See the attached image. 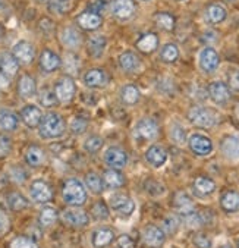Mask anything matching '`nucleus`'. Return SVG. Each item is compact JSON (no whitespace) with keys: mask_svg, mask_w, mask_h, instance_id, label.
Wrapping results in <instances>:
<instances>
[{"mask_svg":"<svg viewBox=\"0 0 239 248\" xmlns=\"http://www.w3.org/2000/svg\"><path fill=\"white\" fill-rule=\"evenodd\" d=\"M119 63H120L122 69L126 71V72H135V71H138L139 66H141L139 59H138L134 53H131V52L122 53L120 58H119Z\"/></svg>","mask_w":239,"mask_h":248,"instance_id":"nucleus-25","label":"nucleus"},{"mask_svg":"<svg viewBox=\"0 0 239 248\" xmlns=\"http://www.w3.org/2000/svg\"><path fill=\"white\" fill-rule=\"evenodd\" d=\"M78 24L85 30H94V28L100 27L102 18L99 14H95V12H85V14L78 16Z\"/></svg>","mask_w":239,"mask_h":248,"instance_id":"nucleus-24","label":"nucleus"},{"mask_svg":"<svg viewBox=\"0 0 239 248\" xmlns=\"http://www.w3.org/2000/svg\"><path fill=\"white\" fill-rule=\"evenodd\" d=\"M173 206H175L176 213L179 216H182V217H188V216L195 213L194 202L191 200V198L185 192H178L175 195V198H173Z\"/></svg>","mask_w":239,"mask_h":248,"instance_id":"nucleus-5","label":"nucleus"},{"mask_svg":"<svg viewBox=\"0 0 239 248\" xmlns=\"http://www.w3.org/2000/svg\"><path fill=\"white\" fill-rule=\"evenodd\" d=\"M62 43L66 46V47H69V48H76V47H79V44H81V35H79V32L76 31V30H74V28H66L63 32H62Z\"/></svg>","mask_w":239,"mask_h":248,"instance_id":"nucleus-30","label":"nucleus"},{"mask_svg":"<svg viewBox=\"0 0 239 248\" xmlns=\"http://www.w3.org/2000/svg\"><path fill=\"white\" fill-rule=\"evenodd\" d=\"M119 248H134V241L129 235H120L118 239Z\"/></svg>","mask_w":239,"mask_h":248,"instance_id":"nucleus-54","label":"nucleus"},{"mask_svg":"<svg viewBox=\"0 0 239 248\" xmlns=\"http://www.w3.org/2000/svg\"><path fill=\"white\" fill-rule=\"evenodd\" d=\"M8 229H9V219L2 210H0V233H5Z\"/></svg>","mask_w":239,"mask_h":248,"instance_id":"nucleus-57","label":"nucleus"},{"mask_svg":"<svg viewBox=\"0 0 239 248\" xmlns=\"http://www.w3.org/2000/svg\"><path fill=\"white\" fill-rule=\"evenodd\" d=\"M222 209L227 213H233L239 210V194L235 191H227L222 195L220 200Z\"/></svg>","mask_w":239,"mask_h":248,"instance_id":"nucleus-22","label":"nucleus"},{"mask_svg":"<svg viewBox=\"0 0 239 248\" xmlns=\"http://www.w3.org/2000/svg\"><path fill=\"white\" fill-rule=\"evenodd\" d=\"M31 198L35 203H47L52 200V189L44 181H35L30 188Z\"/></svg>","mask_w":239,"mask_h":248,"instance_id":"nucleus-10","label":"nucleus"},{"mask_svg":"<svg viewBox=\"0 0 239 248\" xmlns=\"http://www.w3.org/2000/svg\"><path fill=\"white\" fill-rule=\"evenodd\" d=\"M102 147H103V140L99 135H92V137L87 138L84 142V148L88 153H97Z\"/></svg>","mask_w":239,"mask_h":248,"instance_id":"nucleus-38","label":"nucleus"},{"mask_svg":"<svg viewBox=\"0 0 239 248\" xmlns=\"http://www.w3.org/2000/svg\"><path fill=\"white\" fill-rule=\"evenodd\" d=\"M200 66L204 72H214L219 66V55L216 53L214 48L206 47L200 53Z\"/></svg>","mask_w":239,"mask_h":248,"instance_id":"nucleus-12","label":"nucleus"},{"mask_svg":"<svg viewBox=\"0 0 239 248\" xmlns=\"http://www.w3.org/2000/svg\"><path fill=\"white\" fill-rule=\"evenodd\" d=\"M224 18H226V11H224L223 6H220V5H211V6L207 9V19H209L211 24H219V22H222Z\"/></svg>","mask_w":239,"mask_h":248,"instance_id":"nucleus-35","label":"nucleus"},{"mask_svg":"<svg viewBox=\"0 0 239 248\" xmlns=\"http://www.w3.org/2000/svg\"><path fill=\"white\" fill-rule=\"evenodd\" d=\"M193 188H194V192H195L198 197H206V195L211 194V192L216 189V184H214L210 178L200 176V178L195 179Z\"/></svg>","mask_w":239,"mask_h":248,"instance_id":"nucleus-23","label":"nucleus"},{"mask_svg":"<svg viewBox=\"0 0 239 248\" xmlns=\"http://www.w3.org/2000/svg\"><path fill=\"white\" fill-rule=\"evenodd\" d=\"M25 160L31 166H40L44 162V153L38 147H30L25 155Z\"/></svg>","mask_w":239,"mask_h":248,"instance_id":"nucleus-33","label":"nucleus"},{"mask_svg":"<svg viewBox=\"0 0 239 248\" xmlns=\"http://www.w3.org/2000/svg\"><path fill=\"white\" fill-rule=\"evenodd\" d=\"M62 219L65 223L71 226H84L88 223V216L85 212L79 209H68L62 213Z\"/></svg>","mask_w":239,"mask_h":248,"instance_id":"nucleus-15","label":"nucleus"},{"mask_svg":"<svg viewBox=\"0 0 239 248\" xmlns=\"http://www.w3.org/2000/svg\"><path fill=\"white\" fill-rule=\"evenodd\" d=\"M56 94L52 91V90H49V88H43L41 91H40V102H41V105L43 106H45V108H52V106H55V103H56Z\"/></svg>","mask_w":239,"mask_h":248,"instance_id":"nucleus-40","label":"nucleus"},{"mask_svg":"<svg viewBox=\"0 0 239 248\" xmlns=\"http://www.w3.org/2000/svg\"><path fill=\"white\" fill-rule=\"evenodd\" d=\"M188 118H189L191 124H194L195 126H201V128H211L217 122L216 113L213 110L201 108V106H195L191 109L188 113Z\"/></svg>","mask_w":239,"mask_h":248,"instance_id":"nucleus-3","label":"nucleus"},{"mask_svg":"<svg viewBox=\"0 0 239 248\" xmlns=\"http://www.w3.org/2000/svg\"><path fill=\"white\" fill-rule=\"evenodd\" d=\"M238 247H239V242H238Z\"/></svg>","mask_w":239,"mask_h":248,"instance_id":"nucleus-60","label":"nucleus"},{"mask_svg":"<svg viewBox=\"0 0 239 248\" xmlns=\"http://www.w3.org/2000/svg\"><path fill=\"white\" fill-rule=\"evenodd\" d=\"M91 215H92L94 219H97V220H105V219L109 217V210H107V207H106L103 203L99 202V203H95V204L92 206Z\"/></svg>","mask_w":239,"mask_h":248,"instance_id":"nucleus-45","label":"nucleus"},{"mask_svg":"<svg viewBox=\"0 0 239 248\" xmlns=\"http://www.w3.org/2000/svg\"><path fill=\"white\" fill-rule=\"evenodd\" d=\"M18 126V116L12 110H0V128L5 131H14Z\"/></svg>","mask_w":239,"mask_h":248,"instance_id":"nucleus-26","label":"nucleus"},{"mask_svg":"<svg viewBox=\"0 0 239 248\" xmlns=\"http://www.w3.org/2000/svg\"><path fill=\"white\" fill-rule=\"evenodd\" d=\"M87 129V121L85 119H82V118H75V119H72V122H71V131L74 132V134H82L84 131Z\"/></svg>","mask_w":239,"mask_h":248,"instance_id":"nucleus-51","label":"nucleus"},{"mask_svg":"<svg viewBox=\"0 0 239 248\" xmlns=\"http://www.w3.org/2000/svg\"><path fill=\"white\" fill-rule=\"evenodd\" d=\"M8 204H9V207H11L12 210H22V209L27 207L28 202L25 200V198H24L21 194L12 192V194L8 197Z\"/></svg>","mask_w":239,"mask_h":248,"instance_id":"nucleus-37","label":"nucleus"},{"mask_svg":"<svg viewBox=\"0 0 239 248\" xmlns=\"http://www.w3.org/2000/svg\"><path fill=\"white\" fill-rule=\"evenodd\" d=\"M84 81H85V84H87L88 87H102V85L106 84L107 78H106V75H105L103 71L92 69V71H90V72L85 74Z\"/></svg>","mask_w":239,"mask_h":248,"instance_id":"nucleus-28","label":"nucleus"},{"mask_svg":"<svg viewBox=\"0 0 239 248\" xmlns=\"http://www.w3.org/2000/svg\"><path fill=\"white\" fill-rule=\"evenodd\" d=\"M156 22H157L159 27H162L164 30H172L173 25H175V19L169 14H157L156 15Z\"/></svg>","mask_w":239,"mask_h":248,"instance_id":"nucleus-47","label":"nucleus"},{"mask_svg":"<svg viewBox=\"0 0 239 248\" xmlns=\"http://www.w3.org/2000/svg\"><path fill=\"white\" fill-rule=\"evenodd\" d=\"M136 134L144 140H154L159 134V128L154 121L151 119H142L136 125Z\"/></svg>","mask_w":239,"mask_h":248,"instance_id":"nucleus-17","label":"nucleus"},{"mask_svg":"<svg viewBox=\"0 0 239 248\" xmlns=\"http://www.w3.org/2000/svg\"><path fill=\"white\" fill-rule=\"evenodd\" d=\"M144 188H146V191H147L150 195H153V197H159V195L164 194V191H166V188H164L160 182H157V181H154V179L146 181Z\"/></svg>","mask_w":239,"mask_h":248,"instance_id":"nucleus-42","label":"nucleus"},{"mask_svg":"<svg viewBox=\"0 0 239 248\" xmlns=\"http://www.w3.org/2000/svg\"><path fill=\"white\" fill-rule=\"evenodd\" d=\"M110 207L122 217H128L134 213L135 204L131 198L125 194H118L110 198Z\"/></svg>","mask_w":239,"mask_h":248,"instance_id":"nucleus-4","label":"nucleus"},{"mask_svg":"<svg viewBox=\"0 0 239 248\" xmlns=\"http://www.w3.org/2000/svg\"><path fill=\"white\" fill-rule=\"evenodd\" d=\"M189 147L195 155L198 156H207L213 150V142L201 134H194L189 138Z\"/></svg>","mask_w":239,"mask_h":248,"instance_id":"nucleus-6","label":"nucleus"},{"mask_svg":"<svg viewBox=\"0 0 239 248\" xmlns=\"http://www.w3.org/2000/svg\"><path fill=\"white\" fill-rule=\"evenodd\" d=\"M65 65H66L68 72H71V74H75L78 71V61L75 58H72V56H68L65 59Z\"/></svg>","mask_w":239,"mask_h":248,"instance_id":"nucleus-56","label":"nucleus"},{"mask_svg":"<svg viewBox=\"0 0 239 248\" xmlns=\"http://www.w3.org/2000/svg\"><path fill=\"white\" fill-rule=\"evenodd\" d=\"M18 91H19V94H21L24 98H31V97L35 94V82H34V79H32L30 75H24V77L19 79Z\"/></svg>","mask_w":239,"mask_h":248,"instance_id":"nucleus-29","label":"nucleus"},{"mask_svg":"<svg viewBox=\"0 0 239 248\" xmlns=\"http://www.w3.org/2000/svg\"><path fill=\"white\" fill-rule=\"evenodd\" d=\"M63 200L71 206H81L87 200L84 185L78 179H68L63 185Z\"/></svg>","mask_w":239,"mask_h":248,"instance_id":"nucleus-2","label":"nucleus"},{"mask_svg":"<svg viewBox=\"0 0 239 248\" xmlns=\"http://www.w3.org/2000/svg\"><path fill=\"white\" fill-rule=\"evenodd\" d=\"M11 248H38V247L32 239L25 238V236H18L12 241Z\"/></svg>","mask_w":239,"mask_h":248,"instance_id":"nucleus-49","label":"nucleus"},{"mask_svg":"<svg viewBox=\"0 0 239 248\" xmlns=\"http://www.w3.org/2000/svg\"><path fill=\"white\" fill-rule=\"evenodd\" d=\"M12 148V141L6 135H0V157H5L9 155Z\"/></svg>","mask_w":239,"mask_h":248,"instance_id":"nucleus-50","label":"nucleus"},{"mask_svg":"<svg viewBox=\"0 0 239 248\" xmlns=\"http://www.w3.org/2000/svg\"><path fill=\"white\" fill-rule=\"evenodd\" d=\"M66 5L65 2H62V0H52L50 2V11L56 12V14H63L66 11Z\"/></svg>","mask_w":239,"mask_h":248,"instance_id":"nucleus-53","label":"nucleus"},{"mask_svg":"<svg viewBox=\"0 0 239 248\" xmlns=\"http://www.w3.org/2000/svg\"><path fill=\"white\" fill-rule=\"evenodd\" d=\"M229 85L233 91L239 93V71H235L229 77Z\"/></svg>","mask_w":239,"mask_h":248,"instance_id":"nucleus-55","label":"nucleus"},{"mask_svg":"<svg viewBox=\"0 0 239 248\" xmlns=\"http://www.w3.org/2000/svg\"><path fill=\"white\" fill-rule=\"evenodd\" d=\"M179 56V50H178V47L175 44H167L163 47V50H162V59L164 62H175Z\"/></svg>","mask_w":239,"mask_h":248,"instance_id":"nucleus-43","label":"nucleus"},{"mask_svg":"<svg viewBox=\"0 0 239 248\" xmlns=\"http://www.w3.org/2000/svg\"><path fill=\"white\" fill-rule=\"evenodd\" d=\"M40 2H41V0H40Z\"/></svg>","mask_w":239,"mask_h":248,"instance_id":"nucleus-62","label":"nucleus"},{"mask_svg":"<svg viewBox=\"0 0 239 248\" xmlns=\"http://www.w3.org/2000/svg\"><path fill=\"white\" fill-rule=\"evenodd\" d=\"M85 184L92 192H102V189H103V181L95 173H88L85 176Z\"/></svg>","mask_w":239,"mask_h":248,"instance_id":"nucleus-39","label":"nucleus"},{"mask_svg":"<svg viewBox=\"0 0 239 248\" xmlns=\"http://www.w3.org/2000/svg\"><path fill=\"white\" fill-rule=\"evenodd\" d=\"M103 182L109 186V188H120L125 184L123 176L119 172L115 170H106L103 175Z\"/></svg>","mask_w":239,"mask_h":248,"instance_id":"nucleus-34","label":"nucleus"},{"mask_svg":"<svg viewBox=\"0 0 239 248\" xmlns=\"http://www.w3.org/2000/svg\"><path fill=\"white\" fill-rule=\"evenodd\" d=\"M56 98L62 103H69L75 94V84L71 78H62L55 87Z\"/></svg>","mask_w":239,"mask_h":248,"instance_id":"nucleus-9","label":"nucleus"},{"mask_svg":"<svg viewBox=\"0 0 239 248\" xmlns=\"http://www.w3.org/2000/svg\"><path fill=\"white\" fill-rule=\"evenodd\" d=\"M40 65H41L43 71L53 72L60 66V58L52 50H44L40 58Z\"/></svg>","mask_w":239,"mask_h":248,"instance_id":"nucleus-20","label":"nucleus"},{"mask_svg":"<svg viewBox=\"0 0 239 248\" xmlns=\"http://www.w3.org/2000/svg\"><path fill=\"white\" fill-rule=\"evenodd\" d=\"M170 138H172L176 144H183V142L186 141L185 129H183L179 124H175V125L170 128Z\"/></svg>","mask_w":239,"mask_h":248,"instance_id":"nucleus-46","label":"nucleus"},{"mask_svg":"<svg viewBox=\"0 0 239 248\" xmlns=\"http://www.w3.org/2000/svg\"><path fill=\"white\" fill-rule=\"evenodd\" d=\"M3 185V179H2V176H0V186Z\"/></svg>","mask_w":239,"mask_h":248,"instance_id":"nucleus-58","label":"nucleus"},{"mask_svg":"<svg viewBox=\"0 0 239 248\" xmlns=\"http://www.w3.org/2000/svg\"><path fill=\"white\" fill-rule=\"evenodd\" d=\"M179 228V219L175 216H167L162 223V231L166 233H175Z\"/></svg>","mask_w":239,"mask_h":248,"instance_id":"nucleus-44","label":"nucleus"},{"mask_svg":"<svg viewBox=\"0 0 239 248\" xmlns=\"http://www.w3.org/2000/svg\"><path fill=\"white\" fill-rule=\"evenodd\" d=\"M193 242L197 248H211L213 247V242H211V238L207 236L206 233L203 232H198L195 233V236L193 238Z\"/></svg>","mask_w":239,"mask_h":248,"instance_id":"nucleus-48","label":"nucleus"},{"mask_svg":"<svg viewBox=\"0 0 239 248\" xmlns=\"http://www.w3.org/2000/svg\"><path fill=\"white\" fill-rule=\"evenodd\" d=\"M157 37L154 34H146L144 37H141L136 43V47L139 48L141 52H144V53H150L153 52L154 48L157 47Z\"/></svg>","mask_w":239,"mask_h":248,"instance_id":"nucleus-32","label":"nucleus"},{"mask_svg":"<svg viewBox=\"0 0 239 248\" xmlns=\"http://www.w3.org/2000/svg\"><path fill=\"white\" fill-rule=\"evenodd\" d=\"M209 94L211 97V100L217 105H224L229 102V98H230V93H229L227 87L219 81L211 82L209 85Z\"/></svg>","mask_w":239,"mask_h":248,"instance_id":"nucleus-13","label":"nucleus"},{"mask_svg":"<svg viewBox=\"0 0 239 248\" xmlns=\"http://www.w3.org/2000/svg\"><path fill=\"white\" fill-rule=\"evenodd\" d=\"M58 219V213L55 209L52 207H45L43 209L41 215H40V223L43 226H50L52 223H55V220Z\"/></svg>","mask_w":239,"mask_h":248,"instance_id":"nucleus-41","label":"nucleus"},{"mask_svg":"<svg viewBox=\"0 0 239 248\" xmlns=\"http://www.w3.org/2000/svg\"><path fill=\"white\" fill-rule=\"evenodd\" d=\"M65 131V122L58 113H47L40 122V134L43 138H58Z\"/></svg>","mask_w":239,"mask_h":248,"instance_id":"nucleus-1","label":"nucleus"},{"mask_svg":"<svg viewBox=\"0 0 239 248\" xmlns=\"http://www.w3.org/2000/svg\"><path fill=\"white\" fill-rule=\"evenodd\" d=\"M62 2H65V0H62Z\"/></svg>","mask_w":239,"mask_h":248,"instance_id":"nucleus-61","label":"nucleus"},{"mask_svg":"<svg viewBox=\"0 0 239 248\" xmlns=\"http://www.w3.org/2000/svg\"><path fill=\"white\" fill-rule=\"evenodd\" d=\"M135 5L132 0H115L112 3V14L119 19H128L134 15Z\"/></svg>","mask_w":239,"mask_h":248,"instance_id":"nucleus-14","label":"nucleus"},{"mask_svg":"<svg viewBox=\"0 0 239 248\" xmlns=\"http://www.w3.org/2000/svg\"><path fill=\"white\" fill-rule=\"evenodd\" d=\"M139 98V90L135 85H126L122 88V100L126 105H134Z\"/></svg>","mask_w":239,"mask_h":248,"instance_id":"nucleus-36","label":"nucleus"},{"mask_svg":"<svg viewBox=\"0 0 239 248\" xmlns=\"http://www.w3.org/2000/svg\"><path fill=\"white\" fill-rule=\"evenodd\" d=\"M164 236H166L164 232L154 225H149V226H146L144 231H142V241H144L146 245L150 248L162 247L164 242Z\"/></svg>","mask_w":239,"mask_h":248,"instance_id":"nucleus-7","label":"nucleus"},{"mask_svg":"<svg viewBox=\"0 0 239 248\" xmlns=\"http://www.w3.org/2000/svg\"><path fill=\"white\" fill-rule=\"evenodd\" d=\"M112 239H113V232L107 228L97 229L92 233V244L97 248H103V247L109 245Z\"/></svg>","mask_w":239,"mask_h":248,"instance_id":"nucleus-27","label":"nucleus"},{"mask_svg":"<svg viewBox=\"0 0 239 248\" xmlns=\"http://www.w3.org/2000/svg\"><path fill=\"white\" fill-rule=\"evenodd\" d=\"M9 175H11V179L14 182H16V184H22L25 181V178H27L24 169H21V168H12Z\"/></svg>","mask_w":239,"mask_h":248,"instance_id":"nucleus-52","label":"nucleus"},{"mask_svg":"<svg viewBox=\"0 0 239 248\" xmlns=\"http://www.w3.org/2000/svg\"><path fill=\"white\" fill-rule=\"evenodd\" d=\"M222 248H232V247H229V245H224V247H222Z\"/></svg>","mask_w":239,"mask_h":248,"instance_id":"nucleus-59","label":"nucleus"},{"mask_svg":"<svg viewBox=\"0 0 239 248\" xmlns=\"http://www.w3.org/2000/svg\"><path fill=\"white\" fill-rule=\"evenodd\" d=\"M106 48V38L102 35L92 37L88 43V52L94 56V58H100Z\"/></svg>","mask_w":239,"mask_h":248,"instance_id":"nucleus-31","label":"nucleus"},{"mask_svg":"<svg viewBox=\"0 0 239 248\" xmlns=\"http://www.w3.org/2000/svg\"><path fill=\"white\" fill-rule=\"evenodd\" d=\"M146 159L154 168H160L167 160V152L160 145H153V147L149 148V152L146 153Z\"/></svg>","mask_w":239,"mask_h":248,"instance_id":"nucleus-16","label":"nucleus"},{"mask_svg":"<svg viewBox=\"0 0 239 248\" xmlns=\"http://www.w3.org/2000/svg\"><path fill=\"white\" fill-rule=\"evenodd\" d=\"M105 160L109 166L116 168V169H122L128 163V155L125 153V150H122L120 147H110L105 153Z\"/></svg>","mask_w":239,"mask_h":248,"instance_id":"nucleus-8","label":"nucleus"},{"mask_svg":"<svg viewBox=\"0 0 239 248\" xmlns=\"http://www.w3.org/2000/svg\"><path fill=\"white\" fill-rule=\"evenodd\" d=\"M21 118L30 128H35V126L40 125L43 115H41V110L37 106H25L22 109V112H21Z\"/></svg>","mask_w":239,"mask_h":248,"instance_id":"nucleus-21","label":"nucleus"},{"mask_svg":"<svg viewBox=\"0 0 239 248\" xmlns=\"http://www.w3.org/2000/svg\"><path fill=\"white\" fill-rule=\"evenodd\" d=\"M0 72L8 78L14 77L18 72V61L15 59L14 55L9 53L0 55Z\"/></svg>","mask_w":239,"mask_h":248,"instance_id":"nucleus-19","label":"nucleus"},{"mask_svg":"<svg viewBox=\"0 0 239 248\" xmlns=\"http://www.w3.org/2000/svg\"><path fill=\"white\" fill-rule=\"evenodd\" d=\"M222 152L227 159L239 160V137H226L222 141Z\"/></svg>","mask_w":239,"mask_h":248,"instance_id":"nucleus-18","label":"nucleus"},{"mask_svg":"<svg viewBox=\"0 0 239 248\" xmlns=\"http://www.w3.org/2000/svg\"><path fill=\"white\" fill-rule=\"evenodd\" d=\"M12 55L21 63H31L34 61L35 52H34V47L28 41H19L14 46Z\"/></svg>","mask_w":239,"mask_h":248,"instance_id":"nucleus-11","label":"nucleus"}]
</instances>
